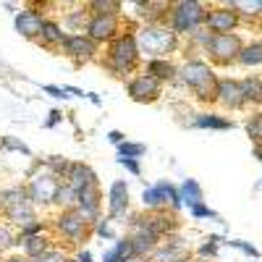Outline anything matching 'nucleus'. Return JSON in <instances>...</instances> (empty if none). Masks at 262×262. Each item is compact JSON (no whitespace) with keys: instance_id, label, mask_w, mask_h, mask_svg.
Segmentation results:
<instances>
[{"instance_id":"nucleus-1","label":"nucleus","mask_w":262,"mask_h":262,"mask_svg":"<svg viewBox=\"0 0 262 262\" xmlns=\"http://www.w3.org/2000/svg\"><path fill=\"white\" fill-rule=\"evenodd\" d=\"M181 79L200 95V100H217V79L202 60H189L181 69Z\"/></svg>"},{"instance_id":"nucleus-2","label":"nucleus","mask_w":262,"mask_h":262,"mask_svg":"<svg viewBox=\"0 0 262 262\" xmlns=\"http://www.w3.org/2000/svg\"><path fill=\"white\" fill-rule=\"evenodd\" d=\"M139 60V45L131 34L116 37L111 42V55H107V66L118 74H128Z\"/></svg>"},{"instance_id":"nucleus-3","label":"nucleus","mask_w":262,"mask_h":262,"mask_svg":"<svg viewBox=\"0 0 262 262\" xmlns=\"http://www.w3.org/2000/svg\"><path fill=\"white\" fill-rule=\"evenodd\" d=\"M205 6L194 0H181L170 6V29L173 32H194L200 24H205Z\"/></svg>"},{"instance_id":"nucleus-4","label":"nucleus","mask_w":262,"mask_h":262,"mask_svg":"<svg viewBox=\"0 0 262 262\" xmlns=\"http://www.w3.org/2000/svg\"><path fill=\"white\" fill-rule=\"evenodd\" d=\"M139 53H155V55H163V53H170L176 48V32L173 29H158V27H147L139 39Z\"/></svg>"},{"instance_id":"nucleus-5","label":"nucleus","mask_w":262,"mask_h":262,"mask_svg":"<svg viewBox=\"0 0 262 262\" xmlns=\"http://www.w3.org/2000/svg\"><path fill=\"white\" fill-rule=\"evenodd\" d=\"M242 39H238L236 34H210L207 39V55L210 60L215 63H233L238 58V53H242Z\"/></svg>"},{"instance_id":"nucleus-6","label":"nucleus","mask_w":262,"mask_h":262,"mask_svg":"<svg viewBox=\"0 0 262 262\" xmlns=\"http://www.w3.org/2000/svg\"><path fill=\"white\" fill-rule=\"evenodd\" d=\"M58 179L55 173H42V176H34L32 184H29V200L32 202H39V205H50L55 202L58 196Z\"/></svg>"},{"instance_id":"nucleus-7","label":"nucleus","mask_w":262,"mask_h":262,"mask_svg":"<svg viewBox=\"0 0 262 262\" xmlns=\"http://www.w3.org/2000/svg\"><path fill=\"white\" fill-rule=\"evenodd\" d=\"M205 24L210 27V34H231L238 24V11H233V8H212L205 16Z\"/></svg>"},{"instance_id":"nucleus-8","label":"nucleus","mask_w":262,"mask_h":262,"mask_svg":"<svg viewBox=\"0 0 262 262\" xmlns=\"http://www.w3.org/2000/svg\"><path fill=\"white\" fill-rule=\"evenodd\" d=\"M100 202H102V194H100V186L97 184H90L86 189L79 191V202H76V210L79 215L84 217L86 223H92L100 217Z\"/></svg>"},{"instance_id":"nucleus-9","label":"nucleus","mask_w":262,"mask_h":262,"mask_svg":"<svg viewBox=\"0 0 262 262\" xmlns=\"http://www.w3.org/2000/svg\"><path fill=\"white\" fill-rule=\"evenodd\" d=\"M128 95L137 102H152L160 97V81L149 74H142L134 81H128Z\"/></svg>"},{"instance_id":"nucleus-10","label":"nucleus","mask_w":262,"mask_h":262,"mask_svg":"<svg viewBox=\"0 0 262 262\" xmlns=\"http://www.w3.org/2000/svg\"><path fill=\"white\" fill-rule=\"evenodd\" d=\"M86 32H90L86 37L92 42H107L118 32V18L116 16H92L86 21Z\"/></svg>"},{"instance_id":"nucleus-11","label":"nucleus","mask_w":262,"mask_h":262,"mask_svg":"<svg viewBox=\"0 0 262 262\" xmlns=\"http://www.w3.org/2000/svg\"><path fill=\"white\" fill-rule=\"evenodd\" d=\"M55 226H58V231H60L63 236L74 238V242H79V238H84V233H86V221H84V217L79 215V210H74V207L63 210Z\"/></svg>"},{"instance_id":"nucleus-12","label":"nucleus","mask_w":262,"mask_h":262,"mask_svg":"<svg viewBox=\"0 0 262 262\" xmlns=\"http://www.w3.org/2000/svg\"><path fill=\"white\" fill-rule=\"evenodd\" d=\"M217 102L226 105L228 111H238L247 100L242 92V81H233V79H221L217 81Z\"/></svg>"},{"instance_id":"nucleus-13","label":"nucleus","mask_w":262,"mask_h":262,"mask_svg":"<svg viewBox=\"0 0 262 262\" xmlns=\"http://www.w3.org/2000/svg\"><path fill=\"white\" fill-rule=\"evenodd\" d=\"M63 50H66V55H71L76 60H90L95 55V42L86 34H71V37H66Z\"/></svg>"},{"instance_id":"nucleus-14","label":"nucleus","mask_w":262,"mask_h":262,"mask_svg":"<svg viewBox=\"0 0 262 262\" xmlns=\"http://www.w3.org/2000/svg\"><path fill=\"white\" fill-rule=\"evenodd\" d=\"M42 27H45V18H42L37 11H24L16 16V32L27 39H39Z\"/></svg>"},{"instance_id":"nucleus-15","label":"nucleus","mask_w":262,"mask_h":262,"mask_svg":"<svg viewBox=\"0 0 262 262\" xmlns=\"http://www.w3.org/2000/svg\"><path fill=\"white\" fill-rule=\"evenodd\" d=\"M66 176H69V184H71L76 191L86 189L90 184H97L95 170H92L90 165H84V163H71V165H69V170H66Z\"/></svg>"},{"instance_id":"nucleus-16","label":"nucleus","mask_w":262,"mask_h":262,"mask_svg":"<svg viewBox=\"0 0 262 262\" xmlns=\"http://www.w3.org/2000/svg\"><path fill=\"white\" fill-rule=\"evenodd\" d=\"M186 257H189V252L181 247L179 238H173L165 247L152 252V262H186Z\"/></svg>"},{"instance_id":"nucleus-17","label":"nucleus","mask_w":262,"mask_h":262,"mask_svg":"<svg viewBox=\"0 0 262 262\" xmlns=\"http://www.w3.org/2000/svg\"><path fill=\"white\" fill-rule=\"evenodd\" d=\"M126 207H128V189H126L123 181H116L111 186V217L123 215Z\"/></svg>"},{"instance_id":"nucleus-18","label":"nucleus","mask_w":262,"mask_h":262,"mask_svg":"<svg viewBox=\"0 0 262 262\" xmlns=\"http://www.w3.org/2000/svg\"><path fill=\"white\" fill-rule=\"evenodd\" d=\"M147 71H149V76H155L158 81H163V79H173L179 71H176V66L173 63H168V60H163V58H152L149 63H147Z\"/></svg>"},{"instance_id":"nucleus-19","label":"nucleus","mask_w":262,"mask_h":262,"mask_svg":"<svg viewBox=\"0 0 262 262\" xmlns=\"http://www.w3.org/2000/svg\"><path fill=\"white\" fill-rule=\"evenodd\" d=\"M6 212H8V217H11L13 223H21V226L34 223V212H32V207H29V200H27V202H16V205L6 207Z\"/></svg>"},{"instance_id":"nucleus-20","label":"nucleus","mask_w":262,"mask_h":262,"mask_svg":"<svg viewBox=\"0 0 262 262\" xmlns=\"http://www.w3.org/2000/svg\"><path fill=\"white\" fill-rule=\"evenodd\" d=\"M155 236H147V233H134L131 236V247H134V257H147L155 252Z\"/></svg>"},{"instance_id":"nucleus-21","label":"nucleus","mask_w":262,"mask_h":262,"mask_svg":"<svg viewBox=\"0 0 262 262\" xmlns=\"http://www.w3.org/2000/svg\"><path fill=\"white\" fill-rule=\"evenodd\" d=\"M39 42H42V45H63V42H66V34L60 32L58 24H53V21H45L42 34H39Z\"/></svg>"},{"instance_id":"nucleus-22","label":"nucleus","mask_w":262,"mask_h":262,"mask_svg":"<svg viewBox=\"0 0 262 262\" xmlns=\"http://www.w3.org/2000/svg\"><path fill=\"white\" fill-rule=\"evenodd\" d=\"M242 92H244L247 102H262V79H257V76L244 79L242 81Z\"/></svg>"},{"instance_id":"nucleus-23","label":"nucleus","mask_w":262,"mask_h":262,"mask_svg":"<svg viewBox=\"0 0 262 262\" xmlns=\"http://www.w3.org/2000/svg\"><path fill=\"white\" fill-rule=\"evenodd\" d=\"M238 63H244V66H259L262 63V42H252V45L242 48V53H238Z\"/></svg>"},{"instance_id":"nucleus-24","label":"nucleus","mask_w":262,"mask_h":262,"mask_svg":"<svg viewBox=\"0 0 262 262\" xmlns=\"http://www.w3.org/2000/svg\"><path fill=\"white\" fill-rule=\"evenodd\" d=\"M24 252H27L29 259L45 254V252H48V238H42V236H29V238H24Z\"/></svg>"},{"instance_id":"nucleus-25","label":"nucleus","mask_w":262,"mask_h":262,"mask_svg":"<svg viewBox=\"0 0 262 262\" xmlns=\"http://www.w3.org/2000/svg\"><path fill=\"white\" fill-rule=\"evenodd\" d=\"M181 200L191 207V205H200L202 202V189H200V184L196 181H184V186H181Z\"/></svg>"},{"instance_id":"nucleus-26","label":"nucleus","mask_w":262,"mask_h":262,"mask_svg":"<svg viewBox=\"0 0 262 262\" xmlns=\"http://www.w3.org/2000/svg\"><path fill=\"white\" fill-rule=\"evenodd\" d=\"M194 126H196V128H231L233 123L226 121V118H221V116H210V113H205V116H200V118L194 121Z\"/></svg>"},{"instance_id":"nucleus-27","label":"nucleus","mask_w":262,"mask_h":262,"mask_svg":"<svg viewBox=\"0 0 262 262\" xmlns=\"http://www.w3.org/2000/svg\"><path fill=\"white\" fill-rule=\"evenodd\" d=\"M142 200H144V205H147V207H152V210H160V207H163V205L168 202L160 186H152V189H144V194H142Z\"/></svg>"},{"instance_id":"nucleus-28","label":"nucleus","mask_w":262,"mask_h":262,"mask_svg":"<svg viewBox=\"0 0 262 262\" xmlns=\"http://www.w3.org/2000/svg\"><path fill=\"white\" fill-rule=\"evenodd\" d=\"M55 202H60V205H66V207H74V205L79 202V191H76L71 184H60V186H58Z\"/></svg>"},{"instance_id":"nucleus-29","label":"nucleus","mask_w":262,"mask_h":262,"mask_svg":"<svg viewBox=\"0 0 262 262\" xmlns=\"http://www.w3.org/2000/svg\"><path fill=\"white\" fill-rule=\"evenodd\" d=\"M158 186L163 189V194H165L168 205H173V210H179V207H181V191H179L176 186H173V184H168V181H160Z\"/></svg>"},{"instance_id":"nucleus-30","label":"nucleus","mask_w":262,"mask_h":262,"mask_svg":"<svg viewBox=\"0 0 262 262\" xmlns=\"http://www.w3.org/2000/svg\"><path fill=\"white\" fill-rule=\"evenodd\" d=\"M90 8L97 11V16H116L121 6H118V3H107V0H92Z\"/></svg>"},{"instance_id":"nucleus-31","label":"nucleus","mask_w":262,"mask_h":262,"mask_svg":"<svg viewBox=\"0 0 262 262\" xmlns=\"http://www.w3.org/2000/svg\"><path fill=\"white\" fill-rule=\"evenodd\" d=\"M144 144H131V142H123V144H118V155L121 158H131V160H134V158H139V155H144Z\"/></svg>"},{"instance_id":"nucleus-32","label":"nucleus","mask_w":262,"mask_h":262,"mask_svg":"<svg viewBox=\"0 0 262 262\" xmlns=\"http://www.w3.org/2000/svg\"><path fill=\"white\" fill-rule=\"evenodd\" d=\"M247 134H249L254 142H262V113H257V116H252V118L247 121Z\"/></svg>"},{"instance_id":"nucleus-33","label":"nucleus","mask_w":262,"mask_h":262,"mask_svg":"<svg viewBox=\"0 0 262 262\" xmlns=\"http://www.w3.org/2000/svg\"><path fill=\"white\" fill-rule=\"evenodd\" d=\"M0 147H3V149H18V152H24V155H29V147H27V144H21V142L13 139V137L0 139Z\"/></svg>"},{"instance_id":"nucleus-34","label":"nucleus","mask_w":262,"mask_h":262,"mask_svg":"<svg viewBox=\"0 0 262 262\" xmlns=\"http://www.w3.org/2000/svg\"><path fill=\"white\" fill-rule=\"evenodd\" d=\"M217 242H221L217 236H210V238H207V244L200 247V254H202V257H212V254H217Z\"/></svg>"},{"instance_id":"nucleus-35","label":"nucleus","mask_w":262,"mask_h":262,"mask_svg":"<svg viewBox=\"0 0 262 262\" xmlns=\"http://www.w3.org/2000/svg\"><path fill=\"white\" fill-rule=\"evenodd\" d=\"M16 244V238H13V233L6 228V226H0V249H11Z\"/></svg>"},{"instance_id":"nucleus-36","label":"nucleus","mask_w":262,"mask_h":262,"mask_svg":"<svg viewBox=\"0 0 262 262\" xmlns=\"http://www.w3.org/2000/svg\"><path fill=\"white\" fill-rule=\"evenodd\" d=\"M32 262H66V257L60 254V252H45V254H39V257H34Z\"/></svg>"},{"instance_id":"nucleus-37","label":"nucleus","mask_w":262,"mask_h":262,"mask_svg":"<svg viewBox=\"0 0 262 262\" xmlns=\"http://www.w3.org/2000/svg\"><path fill=\"white\" fill-rule=\"evenodd\" d=\"M191 215L194 217H215V210H210L200 202V205H191Z\"/></svg>"},{"instance_id":"nucleus-38","label":"nucleus","mask_w":262,"mask_h":262,"mask_svg":"<svg viewBox=\"0 0 262 262\" xmlns=\"http://www.w3.org/2000/svg\"><path fill=\"white\" fill-rule=\"evenodd\" d=\"M48 165H50V170H53V173H66L71 163H66V160H60V158H50V163H48Z\"/></svg>"},{"instance_id":"nucleus-39","label":"nucleus","mask_w":262,"mask_h":262,"mask_svg":"<svg viewBox=\"0 0 262 262\" xmlns=\"http://www.w3.org/2000/svg\"><path fill=\"white\" fill-rule=\"evenodd\" d=\"M42 231V226L34 221V223H29V226H24V238H29V236H37Z\"/></svg>"},{"instance_id":"nucleus-40","label":"nucleus","mask_w":262,"mask_h":262,"mask_svg":"<svg viewBox=\"0 0 262 262\" xmlns=\"http://www.w3.org/2000/svg\"><path fill=\"white\" fill-rule=\"evenodd\" d=\"M228 244H231V247H242V249H244L247 254H252V257H259V252H257L254 247H249V244H244V242H228Z\"/></svg>"},{"instance_id":"nucleus-41","label":"nucleus","mask_w":262,"mask_h":262,"mask_svg":"<svg viewBox=\"0 0 262 262\" xmlns=\"http://www.w3.org/2000/svg\"><path fill=\"white\" fill-rule=\"evenodd\" d=\"M121 165H126L134 176H139V165H137V160H128V158H121Z\"/></svg>"},{"instance_id":"nucleus-42","label":"nucleus","mask_w":262,"mask_h":262,"mask_svg":"<svg viewBox=\"0 0 262 262\" xmlns=\"http://www.w3.org/2000/svg\"><path fill=\"white\" fill-rule=\"evenodd\" d=\"M45 92L53 95V97H69V95H66V90H60V86H45Z\"/></svg>"},{"instance_id":"nucleus-43","label":"nucleus","mask_w":262,"mask_h":262,"mask_svg":"<svg viewBox=\"0 0 262 262\" xmlns=\"http://www.w3.org/2000/svg\"><path fill=\"white\" fill-rule=\"evenodd\" d=\"M107 139H111L113 144H123V134H121V131H111V134H107Z\"/></svg>"},{"instance_id":"nucleus-44","label":"nucleus","mask_w":262,"mask_h":262,"mask_svg":"<svg viewBox=\"0 0 262 262\" xmlns=\"http://www.w3.org/2000/svg\"><path fill=\"white\" fill-rule=\"evenodd\" d=\"M102 262H121V257H118V252L113 249V252H107V254H105V259H102Z\"/></svg>"},{"instance_id":"nucleus-45","label":"nucleus","mask_w":262,"mask_h":262,"mask_svg":"<svg viewBox=\"0 0 262 262\" xmlns=\"http://www.w3.org/2000/svg\"><path fill=\"white\" fill-rule=\"evenodd\" d=\"M58 121H60V113H58V111H53V113H50V121H48V126H55Z\"/></svg>"},{"instance_id":"nucleus-46","label":"nucleus","mask_w":262,"mask_h":262,"mask_svg":"<svg viewBox=\"0 0 262 262\" xmlns=\"http://www.w3.org/2000/svg\"><path fill=\"white\" fill-rule=\"evenodd\" d=\"M79 262H95V259H92L90 252H81V254H79Z\"/></svg>"},{"instance_id":"nucleus-47","label":"nucleus","mask_w":262,"mask_h":262,"mask_svg":"<svg viewBox=\"0 0 262 262\" xmlns=\"http://www.w3.org/2000/svg\"><path fill=\"white\" fill-rule=\"evenodd\" d=\"M254 155L262 160V142H254Z\"/></svg>"},{"instance_id":"nucleus-48","label":"nucleus","mask_w":262,"mask_h":262,"mask_svg":"<svg viewBox=\"0 0 262 262\" xmlns=\"http://www.w3.org/2000/svg\"><path fill=\"white\" fill-rule=\"evenodd\" d=\"M123 262H144V257H128V259H123Z\"/></svg>"},{"instance_id":"nucleus-49","label":"nucleus","mask_w":262,"mask_h":262,"mask_svg":"<svg viewBox=\"0 0 262 262\" xmlns=\"http://www.w3.org/2000/svg\"><path fill=\"white\" fill-rule=\"evenodd\" d=\"M6 262H27L24 257H11V259H6Z\"/></svg>"},{"instance_id":"nucleus-50","label":"nucleus","mask_w":262,"mask_h":262,"mask_svg":"<svg viewBox=\"0 0 262 262\" xmlns=\"http://www.w3.org/2000/svg\"><path fill=\"white\" fill-rule=\"evenodd\" d=\"M66 262H74V259H66Z\"/></svg>"}]
</instances>
